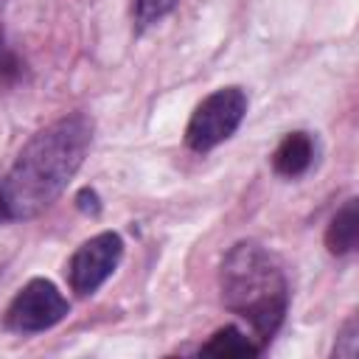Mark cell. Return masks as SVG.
Returning a JSON list of instances; mask_svg holds the SVG:
<instances>
[{
  "label": "cell",
  "mask_w": 359,
  "mask_h": 359,
  "mask_svg": "<svg viewBox=\"0 0 359 359\" xmlns=\"http://www.w3.org/2000/svg\"><path fill=\"white\" fill-rule=\"evenodd\" d=\"M90 143L93 121L84 112H70L39 129L0 182L11 219H31L45 210L76 177Z\"/></svg>",
  "instance_id": "cell-1"
},
{
  "label": "cell",
  "mask_w": 359,
  "mask_h": 359,
  "mask_svg": "<svg viewBox=\"0 0 359 359\" xmlns=\"http://www.w3.org/2000/svg\"><path fill=\"white\" fill-rule=\"evenodd\" d=\"M222 303L247 320L255 339L266 345L283 325L289 309V280L275 252L258 241H238L222 261Z\"/></svg>",
  "instance_id": "cell-2"
},
{
  "label": "cell",
  "mask_w": 359,
  "mask_h": 359,
  "mask_svg": "<svg viewBox=\"0 0 359 359\" xmlns=\"http://www.w3.org/2000/svg\"><path fill=\"white\" fill-rule=\"evenodd\" d=\"M247 115V93L241 87H219L208 98L199 101L188 126L185 143L191 151L205 154L219 143L230 140Z\"/></svg>",
  "instance_id": "cell-3"
},
{
  "label": "cell",
  "mask_w": 359,
  "mask_h": 359,
  "mask_svg": "<svg viewBox=\"0 0 359 359\" xmlns=\"http://www.w3.org/2000/svg\"><path fill=\"white\" fill-rule=\"evenodd\" d=\"M70 311L67 297L56 289V283L45 278L28 280L6 309V325L17 334H39L62 323Z\"/></svg>",
  "instance_id": "cell-4"
},
{
  "label": "cell",
  "mask_w": 359,
  "mask_h": 359,
  "mask_svg": "<svg viewBox=\"0 0 359 359\" xmlns=\"http://www.w3.org/2000/svg\"><path fill=\"white\" fill-rule=\"evenodd\" d=\"M123 255V238L112 230H104L93 238H87L70 258L67 264V278H70V289L81 297L95 294L104 280L118 269Z\"/></svg>",
  "instance_id": "cell-5"
},
{
  "label": "cell",
  "mask_w": 359,
  "mask_h": 359,
  "mask_svg": "<svg viewBox=\"0 0 359 359\" xmlns=\"http://www.w3.org/2000/svg\"><path fill=\"white\" fill-rule=\"evenodd\" d=\"M314 154H317V143L309 132H289L272 154V168L280 177L294 180V177H300L311 168Z\"/></svg>",
  "instance_id": "cell-6"
},
{
  "label": "cell",
  "mask_w": 359,
  "mask_h": 359,
  "mask_svg": "<svg viewBox=\"0 0 359 359\" xmlns=\"http://www.w3.org/2000/svg\"><path fill=\"white\" fill-rule=\"evenodd\" d=\"M356 233H359V208H356V199L351 196L334 213V219L325 230V247L334 255H348L356 247Z\"/></svg>",
  "instance_id": "cell-7"
},
{
  "label": "cell",
  "mask_w": 359,
  "mask_h": 359,
  "mask_svg": "<svg viewBox=\"0 0 359 359\" xmlns=\"http://www.w3.org/2000/svg\"><path fill=\"white\" fill-rule=\"evenodd\" d=\"M199 351L208 353V356H258L264 351V345L255 337H247L241 328L224 325Z\"/></svg>",
  "instance_id": "cell-8"
},
{
  "label": "cell",
  "mask_w": 359,
  "mask_h": 359,
  "mask_svg": "<svg viewBox=\"0 0 359 359\" xmlns=\"http://www.w3.org/2000/svg\"><path fill=\"white\" fill-rule=\"evenodd\" d=\"M177 6V0H135V22L137 31L154 25L157 20H163L165 14H171Z\"/></svg>",
  "instance_id": "cell-9"
},
{
  "label": "cell",
  "mask_w": 359,
  "mask_h": 359,
  "mask_svg": "<svg viewBox=\"0 0 359 359\" xmlns=\"http://www.w3.org/2000/svg\"><path fill=\"white\" fill-rule=\"evenodd\" d=\"M22 73H25V65H22V59L8 48L6 34H3V28H0V84H14V81L22 79Z\"/></svg>",
  "instance_id": "cell-10"
},
{
  "label": "cell",
  "mask_w": 359,
  "mask_h": 359,
  "mask_svg": "<svg viewBox=\"0 0 359 359\" xmlns=\"http://www.w3.org/2000/svg\"><path fill=\"white\" fill-rule=\"evenodd\" d=\"M356 348H359V339H356V317H351V320L345 323V328L339 331L337 356H348V359H353V356H356Z\"/></svg>",
  "instance_id": "cell-11"
},
{
  "label": "cell",
  "mask_w": 359,
  "mask_h": 359,
  "mask_svg": "<svg viewBox=\"0 0 359 359\" xmlns=\"http://www.w3.org/2000/svg\"><path fill=\"white\" fill-rule=\"evenodd\" d=\"M76 202H79V208L84 210V213H98L101 210V202H98V194L93 191V188H84V191H79V196H76Z\"/></svg>",
  "instance_id": "cell-12"
},
{
  "label": "cell",
  "mask_w": 359,
  "mask_h": 359,
  "mask_svg": "<svg viewBox=\"0 0 359 359\" xmlns=\"http://www.w3.org/2000/svg\"><path fill=\"white\" fill-rule=\"evenodd\" d=\"M0 222H11V213H8V205H6V194H3V185H0Z\"/></svg>",
  "instance_id": "cell-13"
}]
</instances>
